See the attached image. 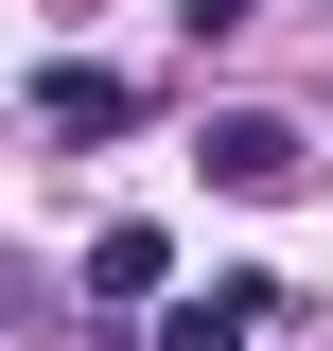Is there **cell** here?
<instances>
[{"label":"cell","mask_w":333,"mask_h":351,"mask_svg":"<svg viewBox=\"0 0 333 351\" xmlns=\"http://www.w3.org/2000/svg\"><path fill=\"white\" fill-rule=\"evenodd\" d=\"M158 281H175V246H158V228H88V299H158Z\"/></svg>","instance_id":"obj_4"},{"label":"cell","mask_w":333,"mask_h":351,"mask_svg":"<svg viewBox=\"0 0 333 351\" xmlns=\"http://www.w3.org/2000/svg\"><path fill=\"white\" fill-rule=\"evenodd\" d=\"M36 123H53V141H123L140 88H123V71H36Z\"/></svg>","instance_id":"obj_2"},{"label":"cell","mask_w":333,"mask_h":351,"mask_svg":"<svg viewBox=\"0 0 333 351\" xmlns=\"http://www.w3.org/2000/svg\"><path fill=\"white\" fill-rule=\"evenodd\" d=\"M193 158H210V193H246V211H281L298 176H316V141H298V123H263V106H228V123H210Z\"/></svg>","instance_id":"obj_1"},{"label":"cell","mask_w":333,"mask_h":351,"mask_svg":"<svg viewBox=\"0 0 333 351\" xmlns=\"http://www.w3.org/2000/svg\"><path fill=\"white\" fill-rule=\"evenodd\" d=\"M263 316H281V281H210V299H175V316H158V351H246Z\"/></svg>","instance_id":"obj_3"}]
</instances>
